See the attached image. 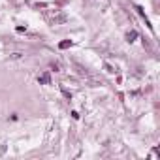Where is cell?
Masks as SVG:
<instances>
[{
  "label": "cell",
  "instance_id": "cell-1",
  "mask_svg": "<svg viewBox=\"0 0 160 160\" xmlns=\"http://www.w3.org/2000/svg\"><path fill=\"white\" fill-rule=\"evenodd\" d=\"M38 83H40V85H49L51 83V75L49 73H41V75H38Z\"/></svg>",
  "mask_w": 160,
  "mask_h": 160
},
{
  "label": "cell",
  "instance_id": "cell-2",
  "mask_svg": "<svg viewBox=\"0 0 160 160\" xmlns=\"http://www.w3.org/2000/svg\"><path fill=\"white\" fill-rule=\"evenodd\" d=\"M136 38H137V32L136 30L126 32V41H136Z\"/></svg>",
  "mask_w": 160,
  "mask_h": 160
},
{
  "label": "cell",
  "instance_id": "cell-3",
  "mask_svg": "<svg viewBox=\"0 0 160 160\" xmlns=\"http://www.w3.org/2000/svg\"><path fill=\"white\" fill-rule=\"evenodd\" d=\"M59 47H60V49H68V47H72V40H64V41H60Z\"/></svg>",
  "mask_w": 160,
  "mask_h": 160
}]
</instances>
